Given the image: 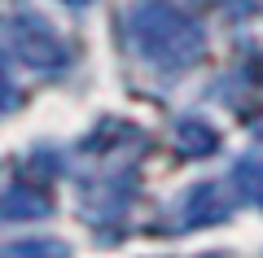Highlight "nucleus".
Returning <instances> with one entry per match:
<instances>
[{
  "instance_id": "nucleus-1",
  "label": "nucleus",
  "mask_w": 263,
  "mask_h": 258,
  "mask_svg": "<svg viewBox=\"0 0 263 258\" xmlns=\"http://www.w3.org/2000/svg\"><path fill=\"white\" fill-rule=\"evenodd\" d=\"M132 48L158 70H184L206 53V27L171 0H136L127 9Z\"/></svg>"
},
{
  "instance_id": "nucleus-2",
  "label": "nucleus",
  "mask_w": 263,
  "mask_h": 258,
  "mask_svg": "<svg viewBox=\"0 0 263 258\" xmlns=\"http://www.w3.org/2000/svg\"><path fill=\"white\" fill-rule=\"evenodd\" d=\"M5 39H9V48L31 66V70L62 74L66 66H70V48H66V39L57 35L44 18H35V13H18V18H9V22H5Z\"/></svg>"
},
{
  "instance_id": "nucleus-3",
  "label": "nucleus",
  "mask_w": 263,
  "mask_h": 258,
  "mask_svg": "<svg viewBox=\"0 0 263 258\" xmlns=\"http://www.w3.org/2000/svg\"><path fill=\"white\" fill-rule=\"evenodd\" d=\"M228 214V206L219 202L215 184H193L180 197V228H202V223H219Z\"/></svg>"
},
{
  "instance_id": "nucleus-4",
  "label": "nucleus",
  "mask_w": 263,
  "mask_h": 258,
  "mask_svg": "<svg viewBox=\"0 0 263 258\" xmlns=\"http://www.w3.org/2000/svg\"><path fill=\"white\" fill-rule=\"evenodd\" d=\"M219 149L215 127H206L202 118H180L176 123V153L180 157H206Z\"/></svg>"
},
{
  "instance_id": "nucleus-5",
  "label": "nucleus",
  "mask_w": 263,
  "mask_h": 258,
  "mask_svg": "<svg viewBox=\"0 0 263 258\" xmlns=\"http://www.w3.org/2000/svg\"><path fill=\"white\" fill-rule=\"evenodd\" d=\"M31 214H48V202L44 193H31L27 184L9 188V193H0V219H31Z\"/></svg>"
},
{
  "instance_id": "nucleus-6",
  "label": "nucleus",
  "mask_w": 263,
  "mask_h": 258,
  "mask_svg": "<svg viewBox=\"0 0 263 258\" xmlns=\"http://www.w3.org/2000/svg\"><path fill=\"white\" fill-rule=\"evenodd\" d=\"M233 184L241 188V197H246V202L263 206V162H237Z\"/></svg>"
},
{
  "instance_id": "nucleus-7",
  "label": "nucleus",
  "mask_w": 263,
  "mask_h": 258,
  "mask_svg": "<svg viewBox=\"0 0 263 258\" xmlns=\"http://www.w3.org/2000/svg\"><path fill=\"white\" fill-rule=\"evenodd\" d=\"M13 105H18V88H13L9 70H5V66H0V114H9Z\"/></svg>"
},
{
  "instance_id": "nucleus-8",
  "label": "nucleus",
  "mask_w": 263,
  "mask_h": 258,
  "mask_svg": "<svg viewBox=\"0 0 263 258\" xmlns=\"http://www.w3.org/2000/svg\"><path fill=\"white\" fill-rule=\"evenodd\" d=\"M66 5H70V9H84V5H88V0H66Z\"/></svg>"
}]
</instances>
